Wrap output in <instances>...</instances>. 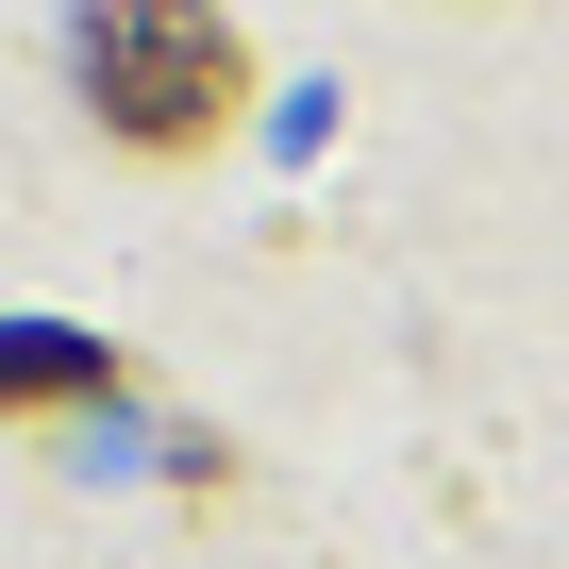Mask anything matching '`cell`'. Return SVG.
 <instances>
[{"mask_svg":"<svg viewBox=\"0 0 569 569\" xmlns=\"http://www.w3.org/2000/svg\"><path fill=\"white\" fill-rule=\"evenodd\" d=\"M68 84L118 151H218L251 101V51L218 0H84L68 18Z\"/></svg>","mask_w":569,"mask_h":569,"instance_id":"1","label":"cell"},{"mask_svg":"<svg viewBox=\"0 0 569 569\" xmlns=\"http://www.w3.org/2000/svg\"><path fill=\"white\" fill-rule=\"evenodd\" d=\"M101 386V352H68V336H0V402H84Z\"/></svg>","mask_w":569,"mask_h":569,"instance_id":"2","label":"cell"}]
</instances>
